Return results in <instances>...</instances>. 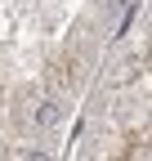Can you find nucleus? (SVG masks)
I'll return each mask as SVG.
<instances>
[]
</instances>
